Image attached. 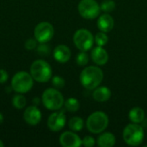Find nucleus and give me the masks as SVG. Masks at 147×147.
Wrapping results in <instances>:
<instances>
[{"instance_id":"1","label":"nucleus","mask_w":147,"mask_h":147,"mask_svg":"<svg viewBox=\"0 0 147 147\" xmlns=\"http://www.w3.org/2000/svg\"><path fill=\"white\" fill-rule=\"evenodd\" d=\"M103 71L98 65L86 66L80 73V83L89 90H95L103 80Z\"/></svg>"},{"instance_id":"2","label":"nucleus","mask_w":147,"mask_h":147,"mask_svg":"<svg viewBox=\"0 0 147 147\" xmlns=\"http://www.w3.org/2000/svg\"><path fill=\"white\" fill-rule=\"evenodd\" d=\"M122 137L124 142L128 146H139L144 140L145 131L140 125L131 122L124 128Z\"/></svg>"},{"instance_id":"3","label":"nucleus","mask_w":147,"mask_h":147,"mask_svg":"<svg viewBox=\"0 0 147 147\" xmlns=\"http://www.w3.org/2000/svg\"><path fill=\"white\" fill-rule=\"evenodd\" d=\"M109 126V117L103 111H95L86 120V127L89 132L98 134L106 130Z\"/></svg>"},{"instance_id":"4","label":"nucleus","mask_w":147,"mask_h":147,"mask_svg":"<svg viewBox=\"0 0 147 147\" xmlns=\"http://www.w3.org/2000/svg\"><path fill=\"white\" fill-rule=\"evenodd\" d=\"M30 74L35 81L39 83H47L52 78L53 71L50 65L47 61L38 59L31 65Z\"/></svg>"},{"instance_id":"5","label":"nucleus","mask_w":147,"mask_h":147,"mask_svg":"<svg viewBox=\"0 0 147 147\" xmlns=\"http://www.w3.org/2000/svg\"><path fill=\"white\" fill-rule=\"evenodd\" d=\"M42 103L49 110H59L64 103L63 95L56 88H48L42 94Z\"/></svg>"},{"instance_id":"6","label":"nucleus","mask_w":147,"mask_h":147,"mask_svg":"<svg viewBox=\"0 0 147 147\" xmlns=\"http://www.w3.org/2000/svg\"><path fill=\"white\" fill-rule=\"evenodd\" d=\"M34 85V78L31 74L26 71H19L11 79V88L20 94L28 92Z\"/></svg>"},{"instance_id":"7","label":"nucleus","mask_w":147,"mask_h":147,"mask_svg":"<svg viewBox=\"0 0 147 147\" xmlns=\"http://www.w3.org/2000/svg\"><path fill=\"white\" fill-rule=\"evenodd\" d=\"M73 42L78 50L87 52L92 48L95 40L90 31L86 28H80L75 32L73 35Z\"/></svg>"},{"instance_id":"8","label":"nucleus","mask_w":147,"mask_h":147,"mask_svg":"<svg viewBox=\"0 0 147 147\" xmlns=\"http://www.w3.org/2000/svg\"><path fill=\"white\" fill-rule=\"evenodd\" d=\"M79 15L88 20H92L99 16L101 8L96 0H81L78 5Z\"/></svg>"},{"instance_id":"9","label":"nucleus","mask_w":147,"mask_h":147,"mask_svg":"<svg viewBox=\"0 0 147 147\" xmlns=\"http://www.w3.org/2000/svg\"><path fill=\"white\" fill-rule=\"evenodd\" d=\"M54 34V28L48 22H40L34 28V37L39 43H47L52 40Z\"/></svg>"},{"instance_id":"10","label":"nucleus","mask_w":147,"mask_h":147,"mask_svg":"<svg viewBox=\"0 0 147 147\" xmlns=\"http://www.w3.org/2000/svg\"><path fill=\"white\" fill-rule=\"evenodd\" d=\"M66 123V117L64 111L54 112L48 117L47 120V127L53 132H59L61 131Z\"/></svg>"},{"instance_id":"11","label":"nucleus","mask_w":147,"mask_h":147,"mask_svg":"<svg viewBox=\"0 0 147 147\" xmlns=\"http://www.w3.org/2000/svg\"><path fill=\"white\" fill-rule=\"evenodd\" d=\"M59 143L64 147H79L82 146V140L75 132L66 131L59 136Z\"/></svg>"},{"instance_id":"12","label":"nucleus","mask_w":147,"mask_h":147,"mask_svg":"<svg viewBox=\"0 0 147 147\" xmlns=\"http://www.w3.org/2000/svg\"><path fill=\"white\" fill-rule=\"evenodd\" d=\"M23 119L28 125L35 126L41 121V113L36 106H29L24 111Z\"/></svg>"},{"instance_id":"13","label":"nucleus","mask_w":147,"mask_h":147,"mask_svg":"<svg viewBox=\"0 0 147 147\" xmlns=\"http://www.w3.org/2000/svg\"><path fill=\"white\" fill-rule=\"evenodd\" d=\"M91 59L98 66H102L109 61V53L103 47L96 46L91 51Z\"/></svg>"},{"instance_id":"14","label":"nucleus","mask_w":147,"mask_h":147,"mask_svg":"<svg viewBox=\"0 0 147 147\" xmlns=\"http://www.w3.org/2000/svg\"><path fill=\"white\" fill-rule=\"evenodd\" d=\"M115 26V20L109 13H104L97 19V28L100 31L109 33Z\"/></svg>"},{"instance_id":"15","label":"nucleus","mask_w":147,"mask_h":147,"mask_svg":"<svg viewBox=\"0 0 147 147\" xmlns=\"http://www.w3.org/2000/svg\"><path fill=\"white\" fill-rule=\"evenodd\" d=\"M71 52L65 45H59L54 48L53 57L55 60L59 63H66L71 59Z\"/></svg>"},{"instance_id":"16","label":"nucleus","mask_w":147,"mask_h":147,"mask_svg":"<svg viewBox=\"0 0 147 147\" xmlns=\"http://www.w3.org/2000/svg\"><path fill=\"white\" fill-rule=\"evenodd\" d=\"M111 90L109 88L106 86H98L94 90L92 94L93 99L98 102H104L110 99L111 97Z\"/></svg>"},{"instance_id":"17","label":"nucleus","mask_w":147,"mask_h":147,"mask_svg":"<svg viewBox=\"0 0 147 147\" xmlns=\"http://www.w3.org/2000/svg\"><path fill=\"white\" fill-rule=\"evenodd\" d=\"M116 143L115 136L109 132H102L96 140V144L100 147H112Z\"/></svg>"},{"instance_id":"18","label":"nucleus","mask_w":147,"mask_h":147,"mask_svg":"<svg viewBox=\"0 0 147 147\" xmlns=\"http://www.w3.org/2000/svg\"><path fill=\"white\" fill-rule=\"evenodd\" d=\"M145 117H146L145 111L140 107L133 108L129 111V114H128V118L131 121V122H133V123L140 124L145 120Z\"/></svg>"},{"instance_id":"19","label":"nucleus","mask_w":147,"mask_h":147,"mask_svg":"<svg viewBox=\"0 0 147 147\" xmlns=\"http://www.w3.org/2000/svg\"><path fill=\"white\" fill-rule=\"evenodd\" d=\"M69 128L73 131V132H79L84 128V121L81 117L78 116H74L70 119L69 121Z\"/></svg>"},{"instance_id":"20","label":"nucleus","mask_w":147,"mask_h":147,"mask_svg":"<svg viewBox=\"0 0 147 147\" xmlns=\"http://www.w3.org/2000/svg\"><path fill=\"white\" fill-rule=\"evenodd\" d=\"M65 109L68 111V112H71V113H75L77 112L79 108H80V103L79 102L74 98V97H70L68 98L66 101H65Z\"/></svg>"},{"instance_id":"21","label":"nucleus","mask_w":147,"mask_h":147,"mask_svg":"<svg viewBox=\"0 0 147 147\" xmlns=\"http://www.w3.org/2000/svg\"><path fill=\"white\" fill-rule=\"evenodd\" d=\"M26 103H27L26 98L22 95H21L20 93H18L17 95L14 96L13 98H12V105L16 109H23L26 106Z\"/></svg>"},{"instance_id":"22","label":"nucleus","mask_w":147,"mask_h":147,"mask_svg":"<svg viewBox=\"0 0 147 147\" xmlns=\"http://www.w3.org/2000/svg\"><path fill=\"white\" fill-rule=\"evenodd\" d=\"M116 4L114 0H104L102 2L100 8L104 13H111L115 9Z\"/></svg>"},{"instance_id":"23","label":"nucleus","mask_w":147,"mask_h":147,"mask_svg":"<svg viewBox=\"0 0 147 147\" xmlns=\"http://www.w3.org/2000/svg\"><path fill=\"white\" fill-rule=\"evenodd\" d=\"M94 40H95V42L97 46L104 47L109 41V37L107 35V33L100 31L99 33H97L96 34V36L94 37Z\"/></svg>"},{"instance_id":"24","label":"nucleus","mask_w":147,"mask_h":147,"mask_svg":"<svg viewBox=\"0 0 147 147\" xmlns=\"http://www.w3.org/2000/svg\"><path fill=\"white\" fill-rule=\"evenodd\" d=\"M76 63L79 66H85L89 63V55L86 52L81 51L76 58Z\"/></svg>"},{"instance_id":"25","label":"nucleus","mask_w":147,"mask_h":147,"mask_svg":"<svg viewBox=\"0 0 147 147\" xmlns=\"http://www.w3.org/2000/svg\"><path fill=\"white\" fill-rule=\"evenodd\" d=\"M52 84L56 89H62L64 88L65 84V81L62 77L59 76H54L52 78Z\"/></svg>"},{"instance_id":"26","label":"nucleus","mask_w":147,"mask_h":147,"mask_svg":"<svg viewBox=\"0 0 147 147\" xmlns=\"http://www.w3.org/2000/svg\"><path fill=\"white\" fill-rule=\"evenodd\" d=\"M37 52L40 55L46 56L50 53V47L46 43H40L37 47Z\"/></svg>"},{"instance_id":"27","label":"nucleus","mask_w":147,"mask_h":147,"mask_svg":"<svg viewBox=\"0 0 147 147\" xmlns=\"http://www.w3.org/2000/svg\"><path fill=\"white\" fill-rule=\"evenodd\" d=\"M82 145L85 147H93L96 145V140L92 136L87 135L82 140Z\"/></svg>"},{"instance_id":"28","label":"nucleus","mask_w":147,"mask_h":147,"mask_svg":"<svg viewBox=\"0 0 147 147\" xmlns=\"http://www.w3.org/2000/svg\"><path fill=\"white\" fill-rule=\"evenodd\" d=\"M37 40L36 39L34 40V39H28L26 42H25V48L31 51V50H34L36 47H37Z\"/></svg>"},{"instance_id":"29","label":"nucleus","mask_w":147,"mask_h":147,"mask_svg":"<svg viewBox=\"0 0 147 147\" xmlns=\"http://www.w3.org/2000/svg\"><path fill=\"white\" fill-rule=\"evenodd\" d=\"M8 73L0 69V84H3L8 80Z\"/></svg>"},{"instance_id":"30","label":"nucleus","mask_w":147,"mask_h":147,"mask_svg":"<svg viewBox=\"0 0 147 147\" xmlns=\"http://www.w3.org/2000/svg\"><path fill=\"white\" fill-rule=\"evenodd\" d=\"M3 121V115L0 113V124H2Z\"/></svg>"},{"instance_id":"31","label":"nucleus","mask_w":147,"mask_h":147,"mask_svg":"<svg viewBox=\"0 0 147 147\" xmlns=\"http://www.w3.org/2000/svg\"><path fill=\"white\" fill-rule=\"evenodd\" d=\"M3 146H4V145H3V143L0 140V147H3Z\"/></svg>"},{"instance_id":"32","label":"nucleus","mask_w":147,"mask_h":147,"mask_svg":"<svg viewBox=\"0 0 147 147\" xmlns=\"http://www.w3.org/2000/svg\"><path fill=\"white\" fill-rule=\"evenodd\" d=\"M145 147H147V145H146V146H145Z\"/></svg>"}]
</instances>
